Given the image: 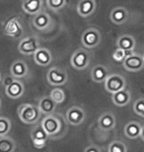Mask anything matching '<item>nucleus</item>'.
I'll use <instances>...</instances> for the list:
<instances>
[{
    "instance_id": "nucleus-1",
    "label": "nucleus",
    "mask_w": 144,
    "mask_h": 152,
    "mask_svg": "<svg viewBox=\"0 0 144 152\" xmlns=\"http://www.w3.org/2000/svg\"><path fill=\"white\" fill-rule=\"evenodd\" d=\"M41 114L39 106L33 104H23L18 108V115L25 124H36L41 118Z\"/></svg>"
},
{
    "instance_id": "nucleus-2",
    "label": "nucleus",
    "mask_w": 144,
    "mask_h": 152,
    "mask_svg": "<svg viewBox=\"0 0 144 152\" xmlns=\"http://www.w3.org/2000/svg\"><path fill=\"white\" fill-rule=\"evenodd\" d=\"M90 62V53L85 48H79L72 54L70 58V63L75 69L82 70L89 65Z\"/></svg>"
},
{
    "instance_id": "nucleus-3",
    "label": "nucleus",
    "mask_w": 144,
    "mask_h": 152,
    "mask_svg": "<svg viewBox=\"0 0 144 152\" xmlns=\"http://www.w3.org/2000/svg\"><path fill=\"white\" fill-rule=\"evenodd\" d=\"M102 36L99 30L95 28L87 29L82 35V44L86 48H96L101 42Z\"/></svg>"
},
{
    "instance_id": "nucleus-4",
    "label": "nucleus",
    "mask_w": 144,
    "mask_h": 152,
    "mask_svg": "<svg viewBox=\"0 0 144 152\" xmlns=\"http://www.w3.org/2000/svg\"><path fill=\"white\" fill-rule=\"evenodd\" d=\"M126 86L125 79L119 74H111L105 81V88L110 93H115Z\"/></svg>"
},
{
    "instance_id": "nucleus-5",
    "label": "nucleus",
    "mask_w": 144,
    "mask_h": 152,
    "mask_svg": "<svg viewBox=\"0 0 144 152\" xmlns=\"http://www.w3.org/2000/svg\"><path fill=\"white\" fill-rule=\"evenodd\" d=\"M42 126L47 132L48 136H54L59 132L61 129V123L56 117L53 115H47V117L44 118L42 121Z\"/></svg>"
},
{
    "instance_id": "nucleus-6",
    "label": "nucleus",
    "mask_w": 144,
    "mask_h": 152,
    "mask_svg": "<svg viewBox=\"0 0 144 152\" xmlns=\"http://www.w3.org/2000/svg\"><path fill=\"white\" fill-rule=\"evenodd\" d=\"M24 32L23 26L17 17L11 18L4 27V34L11 38L19 39Z\"/></svg>"
},
{
    "instance_id": "nucleus-7",
    "label": "nucleus",
    "mask_w": 144,
    "mask_h": 152,
    "mask_svg": "<svg viewBox=\"0 0 144 152\" xmlns=\"http://www.w3.org/2000/svg\"><path fill=\"white\" fill-rule=\"evenodd\" d=\"M18 48L21 53L26 56L34 54L39 48V42L36 37H28L20 42Z\"/></svg>"
},
{
    "instance_id": "nucleus-8",
    "label": "nucleus",
    "mask_w": 144,
    "mask_h": 152,
    "mask_svg": "<svg viewBox=\"0 0 144 152\" xmlns=\"http://www.w3.org/2000/svg\"><path fill=\"white\" fill-rule=\"evenodd\" d=\"M48 134L47 132L44 129V127L42 126H37L35 127L32 132H31V138H32L33 144L36 148H44L47 144V140H48Z\"/></svg>"
},
{
    "instance_id": "nucleus-9",
    "label": "nucleus",
    "mask_w": 144,
    "mask_h": 152,
    "mask_svg": "<svg viewBox=\"0 0 144 152\" xmlns=\"http://www.w3.org/2000/svg\"><path fill=\"white\" fill-rule=\"evenodd\" d=\"M47 80L51 85L59 86V85L65 84V82L67 81V74L62 69L53 67L50 68L47 73Z\"/></svg>"
},
{
    "instance_id": "nucleus-10",
    "label": "nucleus",
    "mask_w": 144,
    "mask_h": 152,
    "mask_svg": "<svg viewBox=\"0 0 144 152\" xmlns=\"http://www.w3.org/2000/svg\"><path fill=\"white\" fill-rule=\"evenodd\" d=\"M124 66L128 71H139L144 67V57L139 54H129L124 60Z\"/></svg>"
},
{
    "instance_id": "nucleus-11",
    "label": "nucleus",
    "mask_w": 144,
    "mask_h": 152,
    "mask_svg": "<svg viewBox=\"0 0 144 152\" xmlns=\"http://www.w3.org/2000/svg\"><path fill=\"white\" fill-rule=\"evenodd\" d=\"M85 112L80 107H74L70 108L66 112V120L70 124L73 126H78V124H82L85 120Z\"/></svg>"
},
{
    "instance_id": "nucleus-12",
    "label": "nucleus",
    "mask_w": 144,
    "mask_h": 152,
    "mask_svg": "<svg viewBox=\"0 0 144 152\" xmlns=\"http://www.w3.org/2000/svg\"><path fill=\"white\" fill-rule=\"evenodd\" d=\"M5 93L9 98L12 99H18L23 96L25 92V87L24 84L19 80H15L13 83H11L9 86L5 87Z\"/></svg>"
},
{
    "instance_id": "nucleus-13",
    "label": "nucleus",
    "mask_w": 144,
    "mask_h": 152,
    "mask_svg": "<svg viewBox=\"0 0 144 152\" xmlns=\"http://www.w3.org/2000/svg\"><path fill=\"white\" fill-rule=\"evenodd\" d=\"M34 59L35 62L39 66H47L51 62L53 57H51L50 51L48 48H39L38 50L34 53Z\"/></svg>"
},
{
    "instance_id": "nucleus-14",
    "label": "nucleus",
    "mask_w": 144,
    "mask_h": 152,
    "mask_svg": "<svg viewBox=\"0 0 144 152\" xmlns=\"http://www.w3.org/2000/svg\"><path fill=\"white\" fill-rule=\"evenodd\" d=\"M96 9L95 0H80L77 4V12L81 17H88L94 13Z\"/></svg>"
},
{
    "instance_id": "nucleus-15",
    "label": "nucleus",
    "mask_w": 144,
    "mask_h": 152,
    "mask_svg": "<svg viewBox=\"0 0 144 152\" xmlns=\"http://www.w3.org/2000/svg\"><path fill=\"white\" fill-rule=\"evenodd\" d=\"M130 98H131V95H130L129 91L124 88V89L119 90L118 92L113 93L112 100L115 106L124 107V106H126L128 103L130 102Z\"/></svg>"
},
{
    "instance_id": "nucleus-16",
    "label": "nucleus",
    "mask_w": 144,
    "mask_h": 152,
    "mask_svg": "<svg viewBox=\"0 0 144 152\" xmlns=\"http://www.w3.org/2000/svg\"><path fill=\"white\" fill-rule=\"evenodd\" d=\"M109 71L106 66L102 64H97L92 68L91 71V78L93 79L94 82L101 83V82H105L106 79L109 76Z\"/></svg>"
},
{
    "instance_id": "nucleus-17",
    "label": "nucleus",
    "mask_w": 144,
    "mask_h": 152,
    "mask_svg": "<svg viewBox=\"0 0 144 152\" xmlns=\"http://www.w3.org/2000/svg\"><path fill=\"white\" fill-rule=\"evenodd\" d=\"M128 13L127 10L124 7H116L114 8L110 14V18H111L112 22L116 24V25H121L125 21L127 20Z\"/></svg>"
},
{
    "instance_id": "nucleus-18",
    "label": "nucleus",
    "mask_w": 144,
    "mask_h": 152,
    "mask_svg": "<svg viewBox=\"0 0 144 152\" xmlns=\"http://www.w3.org/2000/svg\"><path fill=\"white\" fill-rule=\"evenodd\" d=\"M42 7V0H24L22 3V8L26 13L31 15H36L41 11Z\"/></svg>"
},
{
    "instance_id": "nucleus-19",
    "label": "nucleus",
    "mask_w": 144,
    "mask_h": 152,
    "mask_svg": "<svg viewBox=\"0 0 144 152\" xmlns=\"http://www.w3.org/2000/svg\"><path fill=\"white\" fill-rule=\"evenodd\" d=\"M99 126L102 129L104 130H111L115 127V118L112 113H104L101 117L99 118Z\"/></svg>"
},
{
    "instance_id": "nucleus-20",
    "label": "nucleus",
    "mask_w": 144,
    "mask_h": 152,
    "mask_svg": "<svg viewBox=\"0 0 144 152\" xmlns=\"http://www.w3.org/2000/svg\"><path fill=\"white\" fill-rule=\"evenodd\" d=\"M28 66L23 60H16L11 65V74L16 78H23L28 74Z\"/></svg>"
},
{
    "instance_id": "nucleus-21",
    "label": "nucleus",
    "mask_w": 144,
    "mask_h": 152,
    "mask_svg": "<svg viewBox=\"0 0 144 152\" xmlns=\"http://www.w3.org/2000/svg\"><path fill=\"white\" fill-rule=\"evenodd\" d=\"M39 110H41L42 114L50 115L56 110V103L54 102V100L51 98L50 96L44 97V98L41 99V101L39 103Z\"/></svg>"
},
{
    "instance_id": "nucleus-22",
    "label": "nucleus",
    "mask_w": 144,
    "mask_h": 152,
    "mask_svg": "<svg viewBox=\"0 0 144 152\" xmlns=\"http://www.w3.org/2000/svg\"><path fill=\"white\" fill-rule=\"evenodd\" d=\"M34 26L39 30H44L45 28H48L50 24V15L45 13V12H41L36 14L35 18L33 20Z\"/></svg>"
},
{
    "instance_id": "nucleus-23",
    "label": "nucleus",
    "mask_w": 144,
    "mask_h": 152,
    "mask_svg": "<svg viewBox=\"0 0 144 152\" xmlns=\"http://www.w3.org/2000/svg\"><path fill=\"white\" fill-rule=\"evenodd\" d=\"M142 126L136 121H130L124 127V133L128 138H136L141 134Z\"/></svg>"
},
{
    "instance_id": "nucleus-24",
    "label": "nucleus",
    "mask_w": 144,
    "mask_h": 152,
    "mask_svg": "<svg viewBox=\"0 0 144 152\" xmlns=\"http://www.w3.org/2000/svg\"><path fill=\"white\" fill-rule=\"evenodd\" d=\"M118 48H121L124 50H133L135 48V39L129 35H124L118 39Z\"/></svg>"
},
{
    "instance_id": "nucleus-25",
    "label": "nucleus",
    "mask_w": 144,
    "mask_h": 152,
    "mask_svg": "<svg viewBox=\"0 0 144 152\" xmlns=\"http://www.w3.org/2000/svg\"><path fill=\"white\" fill-rule=\"evenodd\" d=\"M16 150V143L7 135L0 136V152H13Z\"/></svg>"
},
{
    "instance_id": "nucleus-26",
    "label": "nucleus",
    "mask_w": 144,
    "mask_h": 152,
    "mask_svg": "<svg viewBox=\"0 0 144 152\" xmlns=\"http://www.w3.org/2000/svg\"><path fill=\"white\" fill-rule=\"evenodd\" d=\"M132 50H124L121 48H118L113 53V58L115 61H124L125 57L128 56L129 54H132Z\"/></svg>"
},
{
    "instance_id": "nucleus-27",
    "label": "nucleus",
    "mask_w": 144,
    "mask_h": 152,
    "mask_svg": "<svg viewBox=\"0 0 144 152\" xmlns=\"http://www.w3.org/2000/svg\"><path fill=\"white\" fill-rule=\"evenodd\" d=\"M66 4V0H47L48 7L53 11L61 10Z\"/></svg>"
},
{
    "instance_id": "nucleus-28",
    "label": "nucleus",
    "mask_w": 144,
    "mask_h": 152,
    "mask_svg": "<svg viewBox=\"0 0 144 152\" xmlns=\"http://www.w3.org/2000/svg\"><path fill=\"white\" fill-rule=\"evenodd\" d=\"M50 96L54 100V102L56 104H60V103H62L65 100V93H64V91L62 89H59V88L53 89L50 92Z\"/></svg>"
},
{
    "instance_id": "nucleus-29",
    "label": "nucleus",
    "mask_w": 144,
    "mask_h": 152,
    "mask_svg": "<svg viewBox=\"0 0 144 152\" xmlns=\"http://www.w3.org/2000/svg\"><path fill=\"white\" fill-rule=\"evenodd\" d=\"M10 129H11L10 121L6 118H0V136L7 135L8 132H10Z\"/></svg>"
},
{
    "instance_id": "nucleus-30",
    "label": "nucleus",
    "mask_w": 144,
    "mask_h": 152,
    "mask_svg": "<svg viewBox=\"0 0 144 152\" xmlns=\"http://www.w3.org/2000/svg\"><path fill=\"white\" fill-rule=\"evenodd\" d=\"M127 148L121 141H113L109 146L110 152H126Z\"/></svg>"
},
{
    "instance_id": "nucleus-31",
    "label": "nucleus",
    "mask_w": 144,
    "mask_h": 152,
    "mask_svg": "<svg viewBox=\"0 0 144 152\" xmlns=\"http://www.w3.org/2000/svg\"><path fill=\"white\" fill-rule=\"evenodd\" d=\"M133 110L137 115L144 117V99H139L134 103Z\"/></svg>"
},
{
    "instance_id": "nucleus-32",
    "label": "nucleus",
    "mask_w": 144,
    "mask_h": 152,
    "mask_svg": "<svg viewBox=\"0 0 144 152\" xmlns=\"http://www.w3.org/2000/svg\"><path fill=\"white\" fill-rule=\"evenodd\" d=\"M16 77H14L13 75H11V76H7V77H5L4 78V80H3V85H4L5 87H7V86H9L11 83H13V82L16 80L15 79Z\"/></svg>"
},
{
    "instance_id": "nucleus-33",
    "label": "nucleus",
    "mask_w": 144,
    "mask_h": 152,
    "mask_svg": "<svg viewBox=\"0 0 144 152\" xmlns=\"http://www.w3.org/2000/svg\"><path fill=\"white\" fill-rule=\"evenodd\" d=\"M85 152H100V149L96 146H89L85 148Z\"/></svg>"
},
{
    "instance_id": "nucleus-34",
    "label": "nucleus",
    "mask_w": 144,
    "mask_h": 152,
    "mask_svg": "<svg viewBox=\"0 0 144 152\" xmlns=\"http://www.w3.org/2000/svg\"><path fill=\"white\" fill-rule=\"evenodd\" d=\"M140 136L142 137V139L144 140V126L142 127V130H141V134H140Z\"/></svg>"
},
{
    "instance_id": "nucleus-35",
    "label": "nucleus",
    "mask_w": 144,
    "mask_h": 152,
    "mask_svg": "<svg viewBox=\"0 0 144 152\" xmlns=\"http://www.w3.org/2000/svg\"><path fill=\"white\" fill-rule=\"evenodd\" d=\"M0 107H1V99H0Z\"/></svg>"
},
{
    "instance_id": "nucleus-36",
    "label": "nucleus",
    "mask_w": 144,
    "mask_h": 152,
    "mask_svg": "<svg viewBox=\"0 0 144 152\" xmlns=\"http://www.w3.org/2000/svg\"><path fill=\"white\" fill-rule=\"evenodd\" d=\"M0 81H1V74H0Z\"/></svg>"
},
{
    "instance_id": "nucleus-37",
    "label": "nucleus",
    "mask_w": 144,
    "mask_h": 152,
    "mask_svg": "<svg viewBox=\"0 0 144 152\" xmlns=\"http://www.w3.org/2000/svg\"><path fill=\"white\" fill-rule=\"evenodd\" d=\"M143 57H144V54H143Z\"/></svg>"
}]
</instances>
